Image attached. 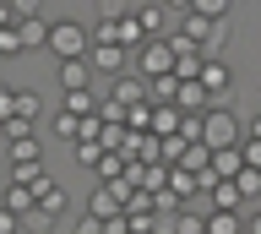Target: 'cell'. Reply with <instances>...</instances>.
<instances>
[{
    "mask_svg": "<svg viewBox=\"0 0 261 234\" xmlns=\"http://www.w3.org/2000/svg\"><path fill=\"white\" fill-rule=\"evenodd\" d=\"M201 142H207L212 152H218V147H240V142H245V125H240V115L228 109V98H218L207 115H201Z\"/></svg>",
    "mask_w": 261,
    "mask_h": 234,
    "instance_id": "obj_1",
    "label": "cell"
},
{
    "mask_svg": "<svg viewBox=\"0 0 261 234\" xmlns=\"http://www.w3.org/2000/svg\"><path fill=\"white\" fill-rule=\"evenodd\" d=\"M93 49V28L76 17H60V22H49V55L55 60H71V55H87Z\"/></svg>",
    "mask_w": 261,
    "mask_h": 234,
    "instance_id": "obj_2",
    "label": "cell"
},
{
    "mask_svg": "<svg viewBox=\"0 0 261 234\" xmlns=\"http://www.w3.org/2000/svg\"><path fill=\"white\" fill-rule=\"evenodd\" d=\"M33 196H38V207H33V218H38V223H55V218L65 213V201H71V196H65V185L49 180V174L33 185Z\"/></svg>",
    "mask_w": 261,
    "mask_h": 234,
    "instance_id": "obj_3",
    "label": "cell"
},
{
    "mask_svg": "<svg viewBox=\"0 0 261 234\" xmlns=\"http://www.w3.org/2000/svg\"><path fill=\"white\" fill-rule=\"evenodd\" d=\"M136 71H147V76L174 71V44H169V38H147L142 49H136Z\"/></svg>",
    "mask_w": 261,
    "mask_h": 234,
    "instance_id": "obj_4",
    "label": "cell"
},
{
    "mask_svg": "<svg viewBox=\"0 0 261 234\" xmlns=\"http://www.w3.org/2000/svg\"><path fill=\"white\" fill-rule=\"evenodd\" d=\"M93 71H103V76H120V71H130V55L136 49H125V44H114V38H103V44H93Z\"/></svg>",
    "mask_w": 261,
    "mask_h": 234,
    "instance_id": "obj_5",
    "label": "cell"
},
{
    "mask_svg": "<svg viewBox=\"0 0 261 234\" xmlns=\"http://www.w3.org/2000/svg\"><path fill=\"white\" fill-rule=\"evenodd\" d=\"M109 98H120L125 109H130V103H142L147 98V71H136V76L120 71V76H109Z\"/></svg>",
    "mask_w": 261,
    "mask_h": 234,
    "instance_id": "obj_6",
    "label": "cell"
},
{
    "mask_svg": "<svg viewBox=\"0 0 261 234\" xmlns=\"http://www.w3.org/2000/svg\"><path fill=\"white\" fill-rule=\"evenodd\" d=\"M212 103H218V98L207 93L201 76H185V82H179V109H185V115H207Z\"/></svg>",
    "mask_w": 261,
    "mask_h": 234,
    "instance_id": "obj_7",
    "label": "cell"
},
{
    "mask_svg": "<svg viewBox=\"0 0 261 234\" xmlns=\"http://www.w3.org/2000/svg\"><path fill=\"white\" fill-rule=\"evenodd\" d=\"M60 87H65V93H71V87H93V55L60 60Z\"/></svg>",
    "mask_w": 261,
    "mask_h": 234,
    "instance_id": "obj_8",
    "label": "cell"
},
{
    "mask_svg": "<svg viewBox=\"0 0 261 234\" xmlns=\"http://www.w3.org/2000/svg\"><path fill=\"white\" fill-rule=\"evenodd\" d=\"M201 82H207L212 98H228V93H234V71H228L218 55H207V66H201Z\"/></svg>",
    "mask_w": 261,
    "mask_h": 234,
    "instance_id": "obj_9",
    "label": "cell"
},
{
    "mask_svg": "<svg viewBox=\"0 0 261 234\" xmlns=\"http://www.w3.org/2000/svg\"><path fill=\"white\" fill-rule=\"evenodd\" d=\"M207 234H245L240 207H207Z\"/></svg>",
    "mask_w": 261,
    "mask_h": 234,
    "instance_id": "obj_10",
    "label": "cell"
},
{
    "mask_svg": "<svg viewBox=\"0 0 261 234\" xmlns=\"http://www.w3.org/2000/svg\"><path fill=\"white\" fill-rule=\"evenodd\" d=\"M179 125H185V109L179 103H152V131L158 136H179Z\"/></svg>",
    "mask_w": 261,
    "mask_h": 234,
    "instance_id": "obj_11",
    "label": "cell"
},
{
    "mask_svg": "<svg viewBox=\"0 0 261 234\" xmlns=\"http://www.w3.org/2000/svg\"><path fill=\"white\" fill-rule=\"evenodd\" d=\"M147 98H152V103H179V76H174V71L147 76Z\"/></svg>",
    "mask_w": 261,
    "mask_h": 234,
    "instance_id": "obj_12",
    "label": "cell"
},
{
    "mask_svg": "<svg viewBox=\"0 0 261 234\" xmlns=\"http://www.w3.org/2000/svg\"><path fill=\"white\" fill-rule=\"evenodd\" d=\"M136 22L147 28V38H169V28H163V0H147V6H136Z\"/></svg>",
    "mask_w": 261,
    "mask_h": 234,
    "instance_id": "obj_13",
    "label": "cell"
},
{
    "mask_svg": "<svg viewBox=\"0 0 261 234\" xmlns=\"http://www.w3.org/2000/svg\"><path fill=\"white\" fill-rule=\"evenodd\" d=\"M0 201H6L11 213H22V218H28L33 207H38V196H33V185H22V180H11V185H6V196H0Z\"/></svg>",
    "mask_w": 261,
    "mask_h": 234,
    "instance_id": "obj_14",
    "label": "cell"
},
{
    "mask_svg": "<svg viewBox=\"0 0 261 234\" xmlns=\"http://www.w3.org/2000/svg\"><path fill=\"white\" fill-rule=\"evenodd\" d=\"M16 28H22V44L28 49H49V17H22Z\"/></svg>",
    "mask_w": 261,
    "mask_h": 234,
    "instance_id": "obj_15",
    "label": "cell"
},
{
    "mask_svg": "<svg viewBox=\"0 0 261 234\" xmlns=\"http://www.w3.org/2000/svg\"><path fill=\"white\" fill-rule=\"evenodd\" d=\"M60 109H71V115H98V109H103V98H93V87H71Z\"/></svg>",
    "mask_w": 261,
    "mask_h": 234,
    "instance_id": "obj_16",
    "label": "cell"
},
{
    "mask_svg": "<svg viewBox=\"0 0 261 234\" xmlns=\"http://www.w3.org/2000/svg\"><path fill=\"white\" fill-rule=\"evenodd\" d=\"M212 169H218L223 180H234V174L245 169V147H218V152H212Z\"/></svg>",
    "mask_w": 261,
    "mask_h": 234,
    "instance_id": "obj_17",
    "label": "cell"
},
{
    "mask_svg": "<svg viewBox=\"0 0 261 234\" xmlns=\"http://www.w3.org/2000/svg\"><path fill=\"white\" fill-rule=\"evenodd\" d=\"M207 164H212V147H207V142H185V152H179V169H191V174H201Z\"/></svg>",
    "mask_w": 261,
    "mask_h": 234,
    "instance_id": "obj_18",
    "label": "cell"
},
{
    "mask_svg": "<svg viewBox=\"0 0 261 234\" xmlns=\"http://www.w3.org/2000/svg\"><path fill=\"white\" fill-rule=\"evenodd\" d=\"M49 169H44V158H16L11 164V180H22V185H38Z\"/></svg>",
    "mask_w": 261,
    "mask_h": 234,
    "instance_id": "obj_19",
    "label": "cell"
},
{
    "mask_svg": "<svg viewBox=\"0 0 261 234\" xmlns=\"http://www.w3.org/2000/svg\"><path fill=\"white\" fill-rule=\"evenodd\" d=\"M207 196H212V207H240V201H245V191H240V180H218Z\"/></svg>",
    "mask_w": 261,
    "mask_h": 234,
    "instance_id": "obj_20",
    "label": "cell"
},
{
    "mask_svg": "<svg viewBox=\"0 0 261 234\" xmlns=\"http://www.w3.org/2000/svg\"><path fill=\"white\" fill-rule=\"evenodd\" d=\"M28 49V44H22V28H16V22H0V60H6V55H22Z\"/></svg>",
    "mask_w": 261,
    "mask_h": 234,
    "instance_id": "obj_21",
    "label": "cell"
},
{
    "mask_svg": "<svg viewBox=\"0 0 261 234\" xmlns=\"http://www.w3.org/2000/svg\"><path fill=\"white\" fill-rule=\"evenodd\" d=\"M228 33H234V28H228V17H223V22H212V28H207V38H201V49H207V55H218V49L228 44Z\"/></svg>",
    "mask_w": 261,
    "mask_h": 234,
    "instance_id": "obj_22",
    "label": "cell"
},
{
    "mask_svg": "<svg viewBox=\"0 0 261 234\" xmlns=\"http://www.w3.org/2000/svg\"><path fill=\"white\" fill-rule=\"evenodd\" d=\"M234 180H240V191H245V201H256V196H261V169H256V164H245L240 174H234Z\"/></svg>",
    "mask_w": 261,
    "mask_h": 234,
    "instance_id": "obj_23",
    "label": "cell"
},
{
    "mask_svg": "<svg viewBox=\"0 0 261 234\" xmlns=\"http://www.w3.org/2000/svg\"><path fill=\"white\" fill-rule=\"evenodd\" d=\"M6 158H11V164L16 158H38V136H16L11 147H6Z\"/></svg>",
    "mask_w": 261,
    "mask_h": 234,
    "instance_id": "obj_24",
    "label": "cell"
},
{
    "mask_svg": "<svg viewBox=\"0 0 261 234\" xmlns=\"http://www.w3.org/2000/svg\"><path fill=\"white\" fill-rule=\"evenodd\" d=\"M174 234H207V218H201V213H179L174 218Z\"/></svg>",
    "mask_w": 261,
    "mask_h": 234,
    "instance_id": "obj_25",
    "label": "cell"
},
{
    "mask_svg": "<svg viewBox=\"0 0 261 234\" xmlns=\"http://www.w3.org/2000/svg\"><path fill=\"white\" fill-rule=\"evenodd\" d=\"M228 6H234V0H196L191 11H201V17H212V22H223V17H228Z\"/></svg>",
    "mask_w": 261,
    "mask_h": 234,
    "instance_id": "obj_26",
    "label": "cell"
},
{
    "mask_svg": "<svg viewBox=\"0 0 261 234\" xmlns=\"http://www.w3.org/2000/svg\"><path fill=\"white\" fill-rule=\"evenodd\" d=\"M0 131H6V142H16V136H33V120H28V115H11Z\"/></svg>",
    "mask_w": 261,
    "mask_h": 234,
    "instance_id": "obj_27",
    "label": "cell"
},
{
    "mask_svg": "<svg viewBox=\"0 0 261 234\" xmlns=\"http://www.w3.org/2000/svg\"><path fill=\"white\" fill-rule=\"evenodd\" d=\"M38 109H44V98H38V93H28V87H22V93H16V115H38Z\"/></svg>",
    "mask_w": 261,
    "mask_h": 234,
    "instance_id": "obj_28",
    "label": "cell"
},
{
    "mask_svg": "<svg viewBox=\"0 0 261 234\" xmlns=\"http://www.w3.org/2000/svg\"><path fill=\"white\" fill-rule=\"evenodd\" d=\"M11 115H16V87H6V82H0V125H6Z\"/></svg>",
    "mask_w": 261,
    "mask_h": 234,
    "instance_id": "obj_29",
    "label": "cell"
},
{
    "mask_svg": "<svg viewBox=\"0 0 261 234\" xmlns=\"http://www.w3.org/2000/svg\"><path fill=\"white\" fill-rule=\"evenodd\" d=\"M71 234H103V218H98V213H82V218H76V229H71Z\"/></svg>",
    "mask_w": 261,
    "mask_h": 234,
    "instance_id": "obj_30",
    "label": "cell"
},
{
    "mask_svg": "<svg viewBox=\"0 0 261 234\" xmlns=\"http://www.w3.org/2000/svg\"><path fill=\"white\" fill-rule=\"evenodd\" d=\"M11 11H16V22L22 17H44V0H11Z\"/></svg>",
    "mask_w": 261,
    "mask_h": 234,
    "instance_id": "obj_31",
    "label": "cell"
},
{
    "mask_svg": "<svg viewBox=\"0 0 261 234\" xmlns=\"http://www.w3.org/2000/svg\"><path fill=\"white\" fill-rule=\"evenodd\" d=\"M103 234H130V213H114V218H103Z\"/></svg>",
    "mask_w": 261,
    "mask_h": 234,
    "instance_id": "obj_32",
    "label": "cell"
},
{
    "mask_svg": "<svg viewBox=\"0 0 261 234\" xmlns=\"http://www.w3.org/2000/svg\"><path fill=\"white\" fill-rule=\"evenodd\" d=\"M16 223H22V213H11V207L0 201V234H16Z\"/></svg>",
    "mask_w": 261,
    "mask_h": 234,
    "instance_id": "obj_33",
    "label": "cell"
},
{
    "mask_svg": "<svg viewBox=\"0 0 261 234\" xmlns=\"http://www.w3.org/2000/svg\"><path fill=\"white\" fill-rule=\"evenodd\" d=\"M240 147H245V164H256V169H261V142H256V136H245Z\"/></svg>",
    "mask_w": 261,
    "mask_h": 234,
    "instance_id": "obj_34",
    "label": "cell"
},
{
    "mask_svg": "<svg viewBox=\"0 0 261 234\" xmlns=\"http://www.w3.org/2000/svg\"><path fill=\"white\" fill-rule=\"evenodd\" d=\"M245 136H256V142H261V115H250V120H245Z\"/></svg>",
    "mask_w": 261,
    "mask_h": 234,
    "instance_id": "obj_35",
    "label": "cell"
},
{
    "mask_svg": "<svg viewBox=\"0 0 261 234\" xmlns=\"http://www.w3.org/2000/svg\"><path fill=\"white\" fill-rule=\"evenodd\" d=\"M245 234H261V213H250V218H245Z\"/></svg>",
    "mask_w": 261,
    "mask_h": 234,
    "instance_id": "obj_36",
    "label": "cell"
},
{
    "mask_svg": "<svg viewBox=\"0 0 261 234\" xmlns=\"http://www.w3.org/2000/svg\"><path fill=\"white\" fill-rule=\"evenodd\" d=\"M163 6H179V11H191V6H196V0H163Z\"/></svg>",
    "mask_w": 261,
    "mask_h": 234,
    "instance_id": "obj_37",
    "label": "cell"
}]
</instances>
